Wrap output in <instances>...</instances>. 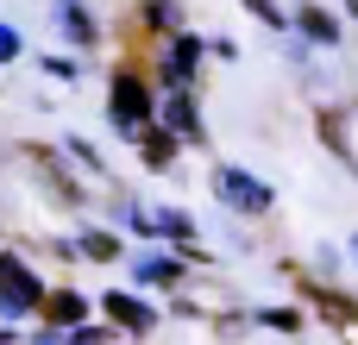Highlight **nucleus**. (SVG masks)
Returning <instances> with one entry per match:
<instances>
[{
  "label": "nucleus",
  "instance_id": "obj_12",
  "mask_svg": "<svg viewBox=\"0 0 358 345\" xmlns=\"http://www.w3.org/2000/svg\"><path fill=\"white\" fill-rule=\"evenodd\" d=\"M315 132H321V145L346 163V170H358V157H352V145H346V119L334 113V107H321V119H315Z\"/></svg>",
  "mask_w": 358,
  "mask_h": 345
},
{
  "label": "nucleus",
  "instance_id": "obj_7",
  "mask_svg": "<svg viewBox=\"0 0 358 345\" xmlns=\"http://www.w3.org/2000/svg\"><path fill=\"white\" fill-rule=\"evenodd\" d=\"M38 314H44V327H57V333H76V327H88V314H94V302H88L82 289H50Z\"/></svg>",
  "mask_w": 358,
  "mask_h": 345
},
{
  "label": "nucleus",
  "instance_id": "obj_23",
  "mask_svg": "<svg viewBox=\"0 0 358 345\" xmlns=\"http://www.w3.org/2000/svg\"><path fill=\"white\" fill-rule=\"evenodd\" d=\"M31 345H69V333H57V327H44V333H31Z\"/></svg>",
  "mask_w": 358,
  "mask_h": 345
},
{
  "label": "nucleus",
  "instance_id": "obj_8",
  "mask_svg": "<svg viewBox=\"0 0 358 345\" xmlns=\"http://www.w3.org/2000/svg\"><path fill=\"white\" fill-rule=\"evenodd\" d=\"M201 38H189V31H176L170 38V57H164V82L170 88H195V63H201Z\"/></svg>",
  "mask_w": 358,
  "mask_h": 345
},
{
  "label": "nucleus",
  "instance_id": "obj_5",
  "mask_svg": "<svg viewBox=\"0 0 358 345\" xmlns=\"http://www.w3.org/2000/svg\"><path fill=\"white\" fill-rule=\"evenodd\" d=\"M157 126H170L182 145H201L208 132H201V113H195V94L189 88H170L164 101H157Z\"/></svg>",
  "mask_w": 358,
  "mask_h": 345
},
{
  "label": "nucleus",
  "instance_id": "obj_10",
  "mask_svg": "<svg viewBox=\"0 0 358 345\" xmlns=\"http://www.w3.org/2000/svg\"><path fill=\"white\" fill-rule=\"evenodd\" d=\"M132 138H138V157H145L151 170H170V163H176V145H182V138H176L170 126H145V132H132Z\"/></svg>",
  "mask_w": 358,
  "mask_h": 345
},
{
  "label": "nucleus",
  "instance_id": "obj_19",
  "mask_svg": "<svg viewBox=\"0 0 358 345\" xmlns=\"http://www.w3.org/2000/svg\"><path fill=\"white\" fill-rule=\"evenodd\" d=\"M245 13H252V19H258V25H271V31H283V25H289V19H283V6H277V0H245Z\"/></svg>",
  "mask_w": 358,
  "mask_h": 345
},
{
  "label": "nucleus",
  "instance_id": "obj_26",
  "mask_svg": "<svg viewBox=\"0 0 358 345\" xmlns=\"http://www.w3.org/2000/svg\"><path fill=\"white\" fill-rule=\"evenodd\" d=\"M352 258H358V239H352Z\"/></svg>",
  "mask_w": 358,
  "mask_h": 345
},
{
  "label": "nucleus",
  "instance_id": "obj_21",
  "mask_svg": "<svg viewBox=\"0 0 358 345\" xmlns=\"http://www.w3.org/2000/svg\"><path fill=\"white\" fill-rule=\"evenodd\" d=\"M69 157H82V170H101V151L88 138H69Z\"/></svg>",
  "mask_w": 358,
  "mask_h": 345
},
{
  "label": "nucleus",
  "instance_id": "obj_25",
  "mask_svg": "<svg viewBox=\"0 0 358 345\" xmlns=\"http://www.w3.org/2000/svg\"><path fill=\"white\" fill-rule=\"evenodd\" d=\"M346 13H358V0H346Z\"/></svg>",
  "mask_w": 358,
  "mask_h": 345
},
{
  "label": "nucleus",
  "instance_id": "obj_13",
  "mask_svg": "<svg viewBox=\"0 0 358 345\" xmlns=\"http://www.w3.org/2000/svg\"><path fill=\"white\" fill-rule=\"evenodd\" d=\"M57 19H63V31H69L76 44H101V25H94V13H88L82 0H63V6H57Z\"/></svg>",
  "mask_w": 358,
  "mask_h": 345
},
{
  "label": "nucleus",
  "instance_id": "obj_17",
  "mask_svg": "<svg viewBox=\"0 0 358 345\" xmlns=\"http://www.w3.org/2000/svg\"><path fill=\"white\" fill-rule=\"evenodd\" d=\"M76 245H82V258H94V264H113V258H120V239H113V233H101V226H88Z\"/></svg>",
  "mask_w": 358,
  "mask_h": 345
},
{
  "label": "nucleus",
  "instance_id": "obj_11",
  "mask_svg": "<svg viewBox=\"0 0 358 345\" xmlns=\"http://www.w3.org/2000/svg\"><path fill=\"white\" fill-rule=\"evenodd\" d=\"M296 25H302L315 44H340V19H334L327 6H315V0H302V6H296Z\"/></svg>",
  "mask_w": 358,
  "mask_h": 345
},
{
  "label": "nucleus",
  "instance_id": "obj_24",
  "mask_svg": "<svg viewBox=\"0 0 358 345\" xmlns=\"http://www.w3.org/2000/svg\"><path fill=\"white\" fill-rule=\"evenodd\" d=\"M0 345H19V333H13V327H0Z\"/></svg>",
  "mask_w": 358,
  "mask_h": 345
},
{
  "label": "nucleus",
  "instance_id": "obj_16",
  "mask_svg": "<svg viewBox=\"0 0 358 345\" xmlns=\"http://www.w3.org/2000/svg\"><path fill=\"white\" fill-rule=\"evenodd\" d=\"M252 321L271 327V333H302V327H308V308H258Z\"/></svg>",
  "mask_w": 358,
  "mask_h": 345
},
{
  "label": "nucleus",
  "instance_id": "obj_15",
  "mask_svg": "<svg viewBox=\"0 0 358 345\" xmlns=\"http://www.w3.org/2000/svg\"><path fill=\"white\" fill-rule=\"evenodd\" d=\"M138 19H145L151 31H170V38L182 31V6H176V0H145V13H138Z\"/></svg>",
  "mask_w": 358,
  "mask_h": 345
},
{
  "label": "nucleus",
  "instance_id": "obj_18",
  "mask_svg": "<svg viewBox=\"0 0 358 345\" xmlns=\"http://www.w3.org/2000/svg\"><path fill=\"white\" fill-rule=\"evenodd\" d=\"M38 69H44L50 82H76V75H82V63H76V57H57V50H50V57H44Z\"/></svg>",
  "mask_w": 358,
  "mask_h": 345
},
{
  "label": "nucleus",
  "instance_id": "obj_14",
  "mask_svg": "<svg viewBox=\"0 0 358 345\" xmlns=\"http://www.w3.org/2000/svg\"><path fill=\"white\" fill-rule=\"evenodd\" d=\"M151 226H157L164 239H176V245H195V220H189L182 207H157V214H151Z\"/></svg>",
  "mask_w": 358,
  "mask_h": 345
},
{
  "label": "nucleus",
  "instance_id": "obj_22",
  "mask_svg": "<svg viewBox=\"0 0 358 345\" xmlns=\"http://www.w3.org/2000/svg\"><path fill=\"white\" fill-rule=\"evenodd\" d=\"M19 50H25V44H19V31H13V25H0V63H19Z\"/></svg>",
  "mask_w": 358,
  "mask_h": 345
},
{
  "label": "nucleus",
  "instance_id": "obj_4",
  "mask_svg": "<svg viewBox=\"0 0 358 345\" xmlns=\"http://www.w3.org/2000/svg\"><path fill=\"white\" fill-rule=\"evenodd\" d=\"M296 295H302V308H308L315 321H327V327H340V333H352V327H358V302L346 295V289H327V283L296 277Z\"/></svg>",
  "mask_w": 358,
  "mask_h": 345
},
{
  "label": "nucleus",
  "instance_id": "obj_6",
  "mask_svg": "<svg viewBox=\"0 0 358 345\" xmlns=\"http://www.w3.org/2000/svg\"><path fill=\"white\" fill-rule=\"evenodd\" d=\"M101 314L120 321V333H151V327H157V308H151L145 295H132V289H107V295H101Z\"/></svg>",
  "mask_w": 358,
  "mask_h": 345
},
{
  "label": "nucleus",
  "instance_id": "obj_20",
  "mask_svg": "<svg viewBox=\"0 0 358 345\" xmlns=\"http://www.w3.org/2000/svg\"><path fill=\"white\" fill-rule=\"evenodd\" d=\"M120 339V327H76L69 333V345H113Z\"/></svg>",
  "mask_w": 358,
  "mask_h": 345
},
{
  "label": "nucleus",
  "instance_id": "obj_9",
  "mask_svg": "<svg viewBox=\"0 0 358 345\" xmlns=\"http://www.w3.org/2000/svg\"><path fill=\"white\" fill-rule=\"evenodd\" d=\"M132 283H138V289H176V283H182V258H176V251H145V258L132 264Z\"/></svg>",
  "mask_w": 358,
  "mask_h": 345
},
{
  "label": "nucleus",
  "instance_id": "obj_3",
  "mask_svg": "<svg viewBox=\"0 0 358 345\" xmlns=\"http://www.w3.org/2000/svg\"><path fill=\"white\" fill-rule=\"evenodd\" d=\"M214 195L233 207V214H245V220H258V214H271V182H258L252 170H239V163H220L214 170Z\"/></svg>",
  "mask_w": 358,
  "mask_h": 345
},
{
  "label": "nucleus",
  "instance_id": "obj_1",
  "mask_svg": "<svg viewBox=\"0 0 358 345\" xmlns=\"http://www.w3.org/2000/svg\"><path fill=\"white\" fill-rule=\"evenodd\" d=\"M107 119H113L120 132H145V126L157 119V94L145 88L138 69H120V75H113V88H107Z\"/></svg>",
  "mask_w": 358,
  "mask_h": 345
},
{
  "label": "nucleus",
  "instance_id": "obj_2",
  "mask_svg": "<svg viewBox=\"0 0 358 345\" xmlns=\"http://www.w3.org/2000/svg\"><path fill=\"white\" fill-rule=\"evenodd\" d=\"M44 283H38V270L25 264V258H13V251H0V321H19V314H38L44 308Z\"/></svg>",
  "mask_w": 358,
  "mask_h": 345
}]
</instances>
